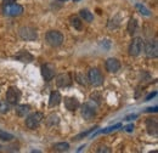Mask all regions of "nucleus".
<instances>
[{
    "mask_svg": "<svg viewBox=\"0 0 158 153\" xmlns=\"http://www.w3.org/2000/svg\"><path fill=\"white\" fill-rule=\"evenodd\" d=\"M45 39L50 46L57 48V46H61L63 43V34L59 31H49L45 35Z\"/></svg>",
    "mask_w": 158,
    "mask_h": 153,
    "instance_id": "1",
    "label": "nucleus"
},
{
    "mask_svg": "<svg viewBox=\"0 0 158 153\" xmlns=\"http://www.w3.org/2000/svg\"><path fill=\"white\" fill-rule=\"evenodd\" d=\"M19 35L21 37V39H23L26 41H33L38 38L37 31L29 26H22L19 29Z\"/></svg>",
    "mask_w": 158,
    "mask_h": 153,
    "instance_id": "2",
    "label": "nucleus"
},
{
    "mask_svg": "<svg viewBox=\"0 0 158 153\" xmlns=\"http://www.w3.org/2000/svg\"><path fill=\"white\" fill-rule=\"evenodd\" d=\"M44 119V114L41 112H35V113H31L26 118V126L28 129H35L40 125V123Z\"/></svg>",
    "mask_w": 158,
    "mask_h": 153,
    "instance_id": "3",
    "label": "nucleus"
},
{
    "mask_svg": "<svg viewBox=\"0 0 158 153\" xmlns=\"http://www.w3.org/2000/svg\"><path fill=\"white\" fill-rule=\"evenodd\" d=\"M88 80H89V83L91 84V85H94V86H100V85H102L103 84V76H102V73L100 72L98 68H91L90 71H89V73H88Z\"/></svg>",
    "mask_w": 158,
    "mask_h": 153,
    "instance_id": "4",
    "label": "nucleus"
},
{
    "mask_svg": "<svg viewBox=\"0 0 158 153\" xmlns=\"http://www.w3.org/2000/svg\"><path fill=\"white\" fill-rule=\"evenodd\" d=\"M142 49L145 50V54H146L147 57H150V58L157 57L158 45L156 40H148V41L143 43V48H142Z\"/></svg>",
    "mask_w": 158,
    "mask_h": 153,
    "instance_id": "5",
    "label": "nucleus"
},
{
    "mask_svg": "<svg viewBox=\"0 0 158 153\" xmlns=\"http://www.w3.org/2000/svg\"><path fill=\"white\" fill-rule=\"evenodd\" d=\"M4 14L7 15V16H12V17L21 16V15L23 14V6H21V5L16 4V2L5 5V7H4Z\"/></svg>",
    "mask_w": 158,
    "mask_h": 153,
    "instance_id": "6",
    "label": "nucleus"
},
{
    "mask_svg": "<svg viewBox=\"0 0 158 153\" xmlns=\"http://www.w3.org/2000/svg\"><path fill=\"white\" fill-rule=\"evenodd\" d=\"M142 48H143V40L141 38H134L130 43V46H129V55L130 56H138L142 51Z\"/></svg>",
    "mask_w": 158,
    "mask_h": 153,
    "instance_id": "7",
    "label": "nucleus"
},
{
    "mask_svg": "<svg viewBox=\"0 0 158 153\" xmlns=\"http://www.w3.org/2000/svg\"><path fill=\"white\" fill-rule=\"evenodd\" d=\"M81 115H83V118L86 119V120L94 119V117L96 115V106L93 105V103H90V102L85 103V105L83 106V108H81Z\"/></svg>",
    "mask_w": 158,
    "mask_h": 153,
    "instance_id": "8",
    "label": "nucleus"
},
{
    "mask_svg": "<svg viewBox=\"0 0 158 153\" xmlns=\"http://www.w3.org/2000/svg\"><path fill=\"white\" fill-rule=\"evenodd\" d=\"M21 98V93L17 88H10L6 93V102H9L10 105H16Z\"/></svg>",
    "mask_w": 158,
    "mask_h": 153,
    "instance_id": "9",
    "label": "nucleus"
},
{
    "mask_svg": "<svg viewBox=\"0 0 158 153\" xmlns=\"http://www.w3.org/2000/svg\"><path fill=\"white\" fill-rule=\"evenodd\" d=\"M55 73H56V68L52 63H46L41 67V74L46 81H50L55 76Z\"/></svg>",
    "mask_w": 158,
    "mask_h": 153,
    "instance_id": "10",
    "label": "nucleus"
},
{
    "mask_svg": "<svg viewBox=\"0 0 158 153\" xmlns=\"http://www.w3.org/2000/svg\"><path fill=\"white\" fill-rule=\"evenodd\" d=\"M72 84V78L69 73H62L56 78V85L59 88H67Z\"/></svg>",
    "mask_w": 158,
    "mask_h": 153,
    "instance_id": "11",
    "label": "nucleus"
},
{
    "mask_svg": "<svg viewBox=\"0 0 158 153\" xmlns=\"http://www.w3.org/2000/svg\"><path fill=\"white\" fill-rule=\"evenodd\" d=\"M106 66V69L110 72V73H117L119 69H120V62H119L117 58H108L105 63Z\"/></svg>",
    "mask_w": 158,
    "mask_h": 153,
    "instance_id": "12",
    "label": "nucleus"
},
{
    "mask_svg": "<svg viewBox=\"0 0 158 153\" xmlns=\"http://www.w3.org/2000/svg\"><path fill=\"white\" fill-rule=\"evenodd\" d=\"M80 106L79 101L76 98V97H64V107L71 111V112H74L77 111Z\"/></svg>",
    "mask_w": 158,
    "mask_h": 153,
    "instance_id": "13",
    "label": "nucleus"
},
{
    "mask_svg": "<svg viewBox=\"0 0 158 153\" xmlns=\"http://www.w3.org/2000/svg\"><path fill=\"white\" fill-rule=\"evenodd\" d=\"M14 58L19 60V61L23 62V63H31V62L34 60V57H33L28 51H24V50H22L19 54H16V55L14 56Z\"/></svg>",
    "mask_w": 158,
    "mask_h": 153,
    "instance_id": "14",
    "label": "nucleus"
},
{
    "mask_svg": "<svg viewBox=\"0 0 158 153\" xmlns=\"http://www.w3.org/2000/svg\"><path fill=\"white\" fill-rule=\"evenodd\" d=\"M146 129L150 135H157L158 133V123L156 119H147L146 120Z\"/></svg>",
    "mask_w": 158,
    "mask_h": 153,
    "instance_id": "15",
    "label": "nucleus"
},
{
    "mask_svg": "<svg viewBox=\"0 0 158 153\" xmlns=\"http://www.w3.org/2000/svg\"><path fill=\"white\" fill-rule=\"evenodd\" d=\"M61 100H62V97H61L59 91H52V93L50 94V98H49V106H50V107L59 106Z\"/></svg>",
    "mask_w": 158,
    "mask_h": 153,
    "instance_id": "16",
    "label": "nucleus"
},
{
    "mask_svg": "<svg viewBox=\"0 0 158 153\" xmlns=\"http://www.w3.org/2000/svg\"><path fill=\"white\" fill-rule=\"evenodd\" d=\"M59 122H60V117L56 113H51V114L46 118V120H45V123H46L48 126H55V125L59 124Z\"/></svg>",
    "mask_w": 158,
    "mask_h": 153,
    "instance_id": "17",
    "label": "nucleus"
},
{
    "mask_svg": "<svg viewBox=\"0 0 158 153\" xmlns=\"http://www.w3.org/2000/svg\"><path fill=\"white\" fill-rule=\"evenodd\" d=\"M31 111V107L28 105H20L16 107V114L19 117H26V114H28Z\"/></svg>",
    "mask_w": 158,
    "mask_h": 153,
    "instance_id": "18",
    "label": "nucleus"
},
{
    "mask_svg": "<svg viewBox=\"0 0 158 153\" xmlns=\"http://www.w3.org/2000/svg\"><path fill=\"white\" fill-rule=\"evenodd\" d=\"M127 31L129 34H134L136 33L138 31V21L135 19H130L128 22V27H127Z\"/></svg>",
    "mask_w": 158,
    "mask_h": 153,
    "instance_id": "19",
    "label": "nucleus"
},
{
    "mask_svg": "<svg viewBox=\"0 0 158 153\" xmlns=\"http://www.w3.org/2000/svg\"><path fill=\"white\" fill-rule=\"evenodd\" d=\"M136 10H138L139 12L141 14V15H143V16H147V17H150L151 15H152V12H151V10L150 9H147L143 4H141V2H138L136 4Z\"/></svg>",
    "mask_w": 158,
    "mask_h": 153,
    "instance_id": "20",
    "label": "nucleus"
},
{
    "mask_svg": "<svg viewBox=\"0 0 158 153\" xmlns=\"http://www.w3.org/2000/svg\"><path fill=\"white\" fill-rule=\"evenodd\" d=\"M79 15H80L81 19H84V21H86V22H93V19H94L93 14L89 10H86V9H81L80 12H79Z\"/></svg>",
    "mask_w": 158,
    "mask_h": 153,
    "instance_id": "21",
    "label": "nucleus"
},
{
    "mask_svg": "<svg viewBox=\"0 0 158 153\" xmlns=\"http://www.w3.org/2000/svg\"><path fill=\"white\" fill-rule=\"evenodd\" d=\"M15 139V136L10 133H6L4 130H0V141H4V142H10Z\"/></svg>",
    "mask_w": 158,
    "mask_h": 153,
    "instance_id": "22",
    "label": "nucleus"
},
{
    "mask_svg": "<svg viewBox=\"0 0 158 153\" xmlns=\"http://www.w3.org/2000/svg\"><path fill=\"white\" fill-rule=\"evenodd\" d=\"M122 126V124L120 123H117V124H114V125H112V126H108V128H106V129H102V130H100L98 131L95 135L98 134H108V133H112V131H114V130H117Z\"/></svg>",
    "mask_w": 158,
    "mask_h": 153,
    "instance_id": "23",
    "label": "nucleus"
},
{
    "mask_svg": "<svg viewBox=\"0 0 158 153\" xmlns=\"http://www.w3.org/2000/svg\"><path fill=\"white\" fill-rule=\"evenodd\" d=\"M71 19V24L77 29V31H81L83 29V24H81V21L78 19V17H76V16H71L69 17Z\"/></svg>",
    "mask_w": 158,
    "mask_h": 153,
    "instance_id": "24",
    "label": "nucleus"
},
{
    "mask_svg": "<svg viewBox=\"0 0 158 153\" xmlns=\"http://www.w3.org/2000/svg\"><path fill=\"white\" fill-rule=\"evenodd\" d=\"M54 148L59 152H64V151H68L69 150V145L67 142H59V143H55Z\"/></svg>",
    "mask_w": 158,
    "mask_h": 153,
    "instance_id": "25",
    "label": "nucleus"
},
{
    "mask_svg": "<svg viewBox=\"0 0 158 153\" xmlns=\"http://www.w3.org/2000/svg\"><path fill=\"white\" fill-rule=\"evenodd\" d=\"M9 103V102H7ZM6 103V101H0V112L1 113H6V112H9V105Z\"/></svg>",
    "mask_w": 158,
    "mask_h": 153,
    "instance_id": "26",
    "label": "nucleus"
},
{
    "mask_svg": "<svg viewBox=\"0 0 158 153\" xmlns=\"http://www.w3.org/2000/svg\"><path fill=\"white\" fill-rule=\"evenodd\" d=\"M98 126H95V128H91V129H89L88 131H85V133H81V134H79L76 136V140H80V139H83V137H85V136H88V135L90 134V133H93L95 129H96Z\"/></svg>",
    "mask_w": 158,
    "mask_h": 153,
    "instance_id": "27",
    "label": "nucleus"
},
{
    "mask_svg": "<svg viewBox=\"0 0 158 153\" xmlns=\"http://www.w3.org/2000/svg\"><path fill=\"white\" fill-rule=\"evenodd\" d=\"M77 79H78V83H79V84H81V85H86V84H88V81H86L85 76H81V74H80V73H79V74H77Z\"/></svg>",
    "mask_w": 158,
    "mask_h": 153,
    "instance_id": "28",
    "label": "nucleus"
},
{
    "mask_svg": "<svg viewBox=\"0 0 158 153\" xmlns=\"http://www.w3.org/2000/svg\"><path fill=\"white\" fill-rule=\"evenodd\" d=\"M124 129H125V131H128V133H131V131L134 130V124H129V125H127Z\"/></svg>",
    "mask_w": 158,
    "mask_h": 153,
    "instance_id": "29",
    "label": "nucleus"
},
{
    "mask_svg": "<svg viewBox=\"0 0 158 153\" xmlns=\"http://www.w3.org/2000/svg\"><path fill=\"white\" fill-rule=\"evenodd\" d=\"M157 95V93L156 91H153V93H151V94H148V95L146 96V98H145V101H150L152 97H155V96Z\"/></svg>",
    "mask_w": 158,
    "mask_h": 153,
    "instance_id": "30",
    "label": "nucleus"
},
{
    "mask_svg": "<svg viewBox=\"0 0 158 153\" xmlns=\"http://www.w3.org/2000/svg\"><path fill=\"white\" fill-rule=\"evenodd\" d=\"M135 118H138V114H130V115H127L124 120H133V119H135Z\"/></svg>",
    "mask_w": 158,
    "mask_h": 153,
    "instance_id": "31",
    "label": "nucleus"
},
{
    "mask_svg": "<svg viewBox=\"0 0 158 153\" xmlns=\"http://www.w3.org/2000/svg\"><path fill=\"white\" fill-rule=\"evenodd\" d=\"M157 111H158L157 107H153V108H152V107H150V108H147V110H146V112H153V113H156Z\"/></svg>",
    "mask_w": 158,
    "mask_h": 153,
    "instance_id": "32",
    "label": "nucleus"
},
{
    "mask_svg": "<svg viewBox=\"0 0 158 153\" xmlns=\"http://www.w3.org/2000/svg\"><path fill=\"white\" fill-rule=\"evenodd\" d=\"M98 152H111V151L107 147H101L100 150H98Z\"/></svg>",
    "mask_w": 158,
    "mask_h": 153,
    "instance_id": "33",
    "label": "nucleus"
},
{
    "mask_svg": "<svg viewBox=\"0 0 158 153\" xmlns=\"http://www.w3.org/2000/svg\"><path fill=\"white\" fill-rule=\"evenodd\" d=\"M12 2H16V0H4V4H5V5L12 4Z\"/></svg>",
    "mask_w": 158,
    "mask_h": 153,
    "instance_id": "34",
    "label": "nucleus"
},
{
    "mask_svg": "<svg viewBox=\"0 0 158 153\" xmlns=\"http://www.w3.org/2000/svg\"><path fill=\"white\" fill-rule=\"evenodd\" d=\"M73 1H74V2H77V1H80V0H73Z\"/></svg>",
    "mask_w": 158,
    "mask_h": 153,
    "instance_id": "35",
    "label": "nucleus"
}]
</instances>
